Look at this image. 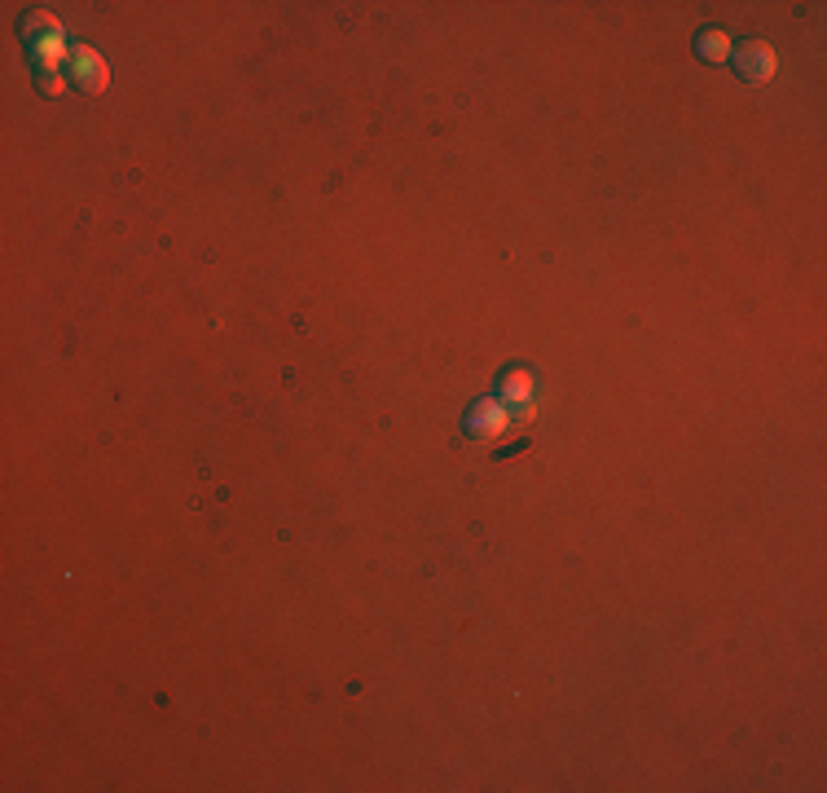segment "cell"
I'll return each mask as SVG.
<instances>
[{"instance_id":"obj_6","label":"cell","mask_w":827,"mask_h":793,"mask_svg":"<svg viewBox=\"0 0 827 793\" xmlns=\"http://www.w3.org/2000/svg\"><path fill=\"white\" fill-rule=\"evenodd\" d=\"M696 53H700L704 62H730V36L717 32V27H704V32L696 36Z\"/></svg>"},{"instance_id":"obj_5","label":"cell","mask_w":827,"mask_h":793,"mask_svg":"<svg viewBox=\"0 0 827 793\" xmlns=\"http://www.w3.org/2000/svg\"><path fill=\"white\" fill-rule=\"evenodd\" d=\"M23 40L31 45V53H40V49H49L53 40H66V36H62V27H58V18H53V14L36 10V14H27V18H23Z\"/></svg>"},{"instance_id":"obj_2","label":"cell","mask_w":827,"mask_h":793,"mask_svg":"<svg viewBox=\"0 0 827 793\" xmlns=\"http://www.w3.org/2000/svg\"><path fill=\"white\" fill-rule=\"evenodd\" d=\"M493 396H498L502 406H511L520 424H529L533 419V396H537V375L516 362V366H507L498 375V392H493Z\"/></svg>"},{"instance_id":"obj_4","label":"cell","mask_w":827,"mask_h":793,"mask_svg":"<svg viewBox=\"0 0 827 793\" xmlns=\"http://www.w3.org/2000/svg\"><path fill=\"white\" fill-rule=\"evenodd\" d=\"M775 66H779V58L766 40H749V45L735 49V71H739V79H749V85H766L775 75Z\"/></svg>"},{"instance_id":"obj_1","label":"cell","mask_w":827,"mask_h":793,"mask_svg":"<svg viewBox=\"0 0 827 793\" xmlns=\"http://www.w3.org/2000/svg\"><path fill=\"white\" fill-rule=\"evenodd\" d=\"M516 424H520L516 411L502 406L498 396H475V402L467 406V415H462V432H467V441H502Z\"/></svg>"},{"instance_id":"obj_3","label":"cell","mask_w":827,"mask_h":793,"mask_svg":"<svg viewBox=\"0 0 827 793\" xmlns=\"http://www.w3.org/2000/svg\"><path fill=\"white\" fill-rule=\"evenodd\" d=\"M66 79H75V85L85 89V93H106V85H111V71H106V62L98 58V49H89V45H75Z\"/></svg>"}]
</instances>
